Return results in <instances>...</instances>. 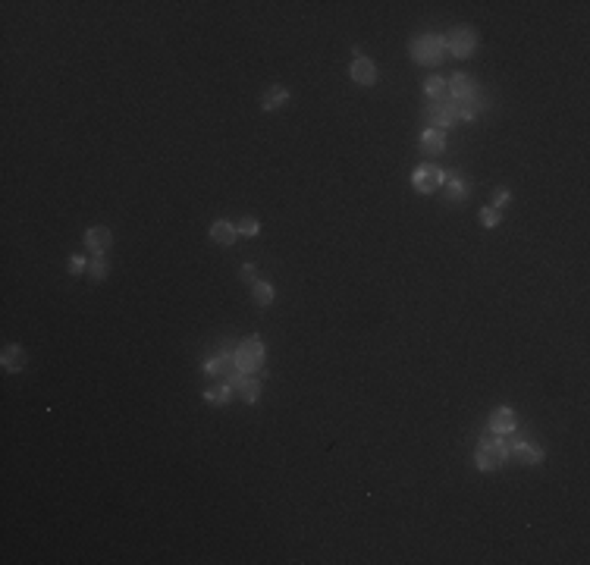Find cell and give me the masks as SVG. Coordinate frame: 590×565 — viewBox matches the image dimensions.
Masks as SVG:
<instances>
[{"instance_id": "obj_4", "label": "cell", "mask_w": 590, "mask_h": 565, "mask_svg": "<svg viewBox=\"0 0 590 565\" xmlns=\"http://www.w3.org/2000/svg\"><path fill=\"white\" fill-rule=\"evenodd\" d=\"M478 48V35H474L471 26H458L452 28L449 35H446V50H449L452 57H471V50Z\"/></svg>"}, {"instance_id": "obj_18", "label": "cell", "mask_w": 590, "mask_h": 565, "mask_svg": "<svg viewBox=\"0 0 590 565\" xmlns=\"http://www.w3.org/2000/svg\"><path fill=\"white\" fill-rule=\"evenodd\" d=\"M424 95H427V101H430V104H446V101H449V85H446V79L434 75V79H427Z\"/></svg>"}, {"instance_id": "obj_14", "label": "cell", "mask_w": 590, "mask_h": 565, "mask_svg": "<svg viewBox=\"0 0 590 565\" xmlns=\"http://www.w3.org/2000/svg\"><path fill=\"white\" fill-rule=\"evenodd\" d=\"M349 75H352V82H358V85H374V82H377V66L370 63L368 57H355Z\"/></svg>"}, {"instance_id": "obj_2", "label": "cell", "mask_w": 590, "mask_h": 565, "mask_svg": "<svg viewBox=\"0 0 590 565\" xmlns=\"http://www.w3.org/2000/svg\"><path fill=\"white\" fill-rule=\"evenodd\" d=\"M408 50H412V60L421 66H436L446 60V38L443 35H421V38H412V44H408Z\"/></svg>"}, {"instance_id": "obj_13", "label": "cell", "mask_w": 590, "mask_h": 565, "mask_svg": "<svg viewBox=\"0 0 590 565\" xmlns=\"http://www.w3.org/2000/svg\"><path fill=\"white\" fill-rule=\"evenodd\" d=\"M421 151H424L427 157H440L446 151V132L443 129H434V126H427L424 132H421Z\"/></svg>"}, {"instance_id": "obj_9", "label": "cell", "mask_w": 590, "mask_h": 565, "mask_svg": "<svg viewBox=\"0 0 590 565\" xmlns=\"http://www.w3.org/2000/svg\"><path fill=\"white\" fill-rule=\"evenodd\" d=\"M427 123L434 126V129H449V126H456L458 123V117H456V107H452V101H446V104H430L427 107Z\"/></svg>"}, {"instance_id": "obj_17", "label": "cell", "mask_w": 590, "mask_h": 565, "mask_svg": "<svg viewBox=\"0 0 590 565\" xmlns=\"http://www.w3.org/2000/svg\"><path fill=\"white\" fill-rule=\"evenodd\" d=\"M236 236H239V230L230 220H214V223H210V239H214V242L232 245V242H236Z\"/></svg>"}, {"instance_id": "obj_15", "label": "cell", "mask_w": 590, "mask_h": 565, "mask_svg": "<svg viewBox=\"0 0 590 565\" xmlns=\"http://www.w3.org/2000/svg\"><path fill=\"white\" fill-rule=\"evenodd\" d=\"M0 365H4L6 374H16L26 367V349L22 345H6L4 355H0Z\"/></svg>"}, {"instance_id": "obj_7", "label": "cell", "mask_w": 590, "mask_h": 565, "mask_svg": "<svg viewBox=\"0 0 590 565\" xmlns=\"http://www.w3.org/2000/svg\"><path fill=\"white\" fill-rule=\"evenodd\" d=\"M505 446H509V458H518V462H525V465L543 462V449L537 446V443H527L525 436H515V440H509Z\"/></svg>"}, {"instance_id": "obj_19", "label": "cell", "mask_w": 590, "mask_h": 565, "mask_svg": "<svg viewBox=\"0 0 590 565\" xmlns=\"http://www.w3.org/2000/svg\"><path fill=\"white\" fill-rule=\"evenodd\" d=\"M230 396H232V387L226 380H220V383H214V387L204 389V402H208V405H226V402H230Z\"/></svg>"}, {"instance_id": "obj_10", "label": "cell", "mask_w": 590, "mask_h": 565, "mask_svg": "<svg viewBox=\"0 0 590 565\" xmlns=\"http://www.w3.org/2000/svg\"><path fill=\"white\" fill-rule=\"evenodd\" d=\"M236 367H232V349H220V355H210L204 361V374L208 377H230Z\"/></svg>"}, {"instance_id": "obj_21", "label": "cell", "mask_w": 590, "mask_h": 565, "mask_svg": "<svg viewBox=\"0 0 590 565\" xmlns=\"http://www.w3.org/2000/svg\"><path fill=\"white\" fill-rule=\"evenodd\" d=\"M88 276H92V283L107 280V261H104V254H95V258L88 261Z\"/></svg>"}, {"instance_id": "obj_12", "label": "cell", "mask_w": 590, "mask_h": 565, "mask_svg": "<svg viewBox=\"0 0 590 565\" xmlns=\"http://www.w3.org/2000/svg\"><path fill=\"white\" fill-rule=\"evenodd\" d=\"M110 245H113V236H110L107 226H92V230H85V248L92 254H104Z\"/></svg>"}, {"instance_id": "obj_5", "label": "cell", "mask_w": 590, "mask_h": 565, "mask_svg": "<svg viewBox=\"0 0 590 565\" xmlns=\"http://www.w3.org/2000/svg\"><path fill=\"white\" fill-rule=\"evenodd\" d=\"M443 176H446L443 167H436V163H424V167H418L412 173V185H414V192L430 195V192H436V188L443 185Z\"/></svg>"}, {"instance_id": "obj_16", "label": "cell", "mask_w": 590, "mask_h": 565, "mask_svg": "<svg viewBox=\"0 0 590 565\" xmlns=\"http://www.w3.org/2000/svg\"><path fill=\"white\" fill-rule=\"evenodd\" d=\"M289 97L292 95H289V88H286V85H270V92L261 97V107L267 110V113L270 110H279L283 104H289Z\"/></svg>"}, {"instance_id": "obj_1", "label": "cell", "mask_w": 590, "mask_h": 565, "mask_svg": "<svg viewBox=\"0 0 590 565\" xmlns=\"http://www.w3.org/2000/svg\"><path fill=\"white\" fill-rule=\"evenodd\" d=\"M505 458H509V446H505V440L487 431L481 436L478 449H474V465H478L481 471H496V468H503V465H505Z\"/></svg>"}, {"instance_id": "obj_23", "label": "cell", "mask_w": 590, "mask_h": 565, "mask_svg": "<svg viewBox=\"0 0 590 565\" xmlns=\"http://www.w3.org/2000/svg\"><path fill=\"white\" fill-rule=\"evenodd\" d=\"M499 220H503V210H496L493 205H490V208H481V223H483V226H499Z\"/></svg>"}, {"instance_id": "obj_8", "label": "cell", "mask_w": 590, "mask_h": 565, "mask_svg": "<svg viewBox=\"0 0 590 565\" xmlns=\"http://www.w3.org/2000/svg\"><path fill=\"white\" fill-rule=\"evenodd\" d=\"M515 427H518L515 411L505 409V405L493 409V414H490V424H487V431H490V434H496V436H509V434H515Z\"/></svg>"}, {"instance_id": "obj_25", "label": "cell", "mask_w": 590, "mask_h": 565, "mask_svg": "<svg viewBox=\"0 0 590 565\" xmlns=\"http://www.w3.org/2000/svg\"><path fill=\"white\" fill-rule=\"evenodd\" d=\"M239 276H242V280H248V283H254V280H258V276H254V264H242Z\"/></svg>"}, {"instance_id": "obj_20", "label": "cell", "mask_w": 590, "mask_h": 565, "mask_svg": "<svg viewBox=\"0 0 590 565\" xmlns=\"http://www.w3.org/2000/svg\"><path fill=\"white\" fill-rule=\"evenodd\" d=\"M274 286H270L267 280H254L252 283V298H254V305H261V308H267L270 301H274Z\"/></svg>"}, {"instance_id": "obj_22", "label": "cell", "mask_w": 590, "mask_h": 565, "mask_svg": "<svg viewBox=\"0 0 590 565\" xmlns=\"http://www.w3.org/2000/svg\"><path fill=\"white\" fill-rule=\"evenodd\" d=\"M236 230H239V236H258V232H261V223H258V217H245V220H242Z\"/></svg>"}, {"instance_id": "obj_26", "label": "cell", "mask_w": 590, "mask_h": 565, "mask_svg": "<svg viewBox=\"0 0 590 565\" xmlns=\"http://www.w3.org/2000/svg\"><path fill=\"white\" fill-rule=\"evenodd\" d=\"M505 201H509V188H499V192H496V198H493V208L499 210V208L505 205Z\"/></svg>"}, {"instance_id": "obj_3", "label": "cell", "mask_w": 590, "mask_h": 565, "mask_svg": "<svg viewBox=\"0 0 590 565\" xmlns=\"http://www.w3.org/2000/svg\"><path fill=\"white\" fill-rule=\"evenodd\" d=\"M232 367L239 374H258L264 367V343L258 336H248L232 349Z\"/></svg>"}, {"instance_id": "obj_6", "label": "cell", "mask_w": 590, "mask_h": 565, "mask_svg": "<svg viewBox=\"0 0 590 565\" xmlns=\"http://www.w3.org/2000/svg\"><path fill=\"white\" fill-rule=\"evenodd\" d=\"M443 188H446V201H452V205H461V201L471 195V183H468L458 170H446Z\"/></svg>"}, {"instance_id": "obj_24", "label": "cell", "mask_w": 590, "mask_h": 565, "mask_svg": "<svg viewBox=\"0 0 590 565\" xmlns=\"http://www.w3.org/2000/svg\"><path fill=\"white\" fill-rule=\"evenodd\" d=\"M85 270H88V258H85V254H70V274L82 276Z\"/></svg>"}, {"instance_id": "obj_11", "label": "cell", "mask_w": 590, "mask_h": 565, "mask_svg": "<svg viewBox=\"0 0 590 565\" xmlns=\"http://www.w3.org/2000/svg\"><path fill=\"white\" fill-rule=\"evenodd\" d=\"M449 101H461V97H471L474 92H481L478 85H474V79L471 75H465V72H456V75H449Z\"/></svg>"}]
</instances>
